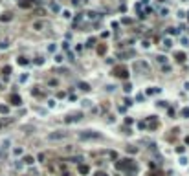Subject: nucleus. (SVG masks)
Instances as JSON below:
<instances>
[{"label": "nucleus", "instance_id": "nucleus-43", "mask_svg": "<svg viewBox=\"0 0 189 176\" xmlns=\"http://www.w3.org/2000/svg\"><path fill=\"white\" fill-rule=\"evenodd\" d=\"M158 2H165V0H158Z\"/></svg>", "mask_w": 189, "mask_h": 176}, {"label": "nucleus", "instance_id": "nucleus-15", "mask_svg": "<svg viewBox=\"0 0 189 176\" xmlns=\"http://www.w3.org/2000/svg\"><path fill=\"white\" fill-rule=\"evenodd\" d=\"M22 161H24L26 165H31V163H33L35 160H33V156H24V160H22Z\"/></svg>", "mask_w": 189, "mask_h": 176}, {"label": "nucleus", "instance_id": "nucleus-22", "mask_svg": "<svg viewBox=\"0 0 189 176\" xmlns=\"http://www.w3.org/2000/svg\"><path fill=\"white\" fill-rule=\"evenodd\" d=\"M18 64H22V66H24V64H30V61H28L26 57H18Z\"/></svg>", "mask_w": 189, "mask_h": 176}, {"label": "nucleus", "instance_id": "nucleus-16", "mask_svg": "<svg viewBox=\"0 0 189 176\" xmlns=\"http://www.w3.org/2000/svg\"><path fill=\"white\" fill-rule=\"evenodd\" d=\"M160 90H162V88H156V86H151L149 90H147V94H160Z\"/></svg>", "mask_w": 189, "mask_h": 176}, {"label": "nucleus", "instance_id": "nucleus-37", "mask_svg": "<svg viewBox=\"0 0 189 176\" xmlns=\"http://www.w3.org/2000/svg\"><path fill=\"white\" fill-rule=\"evenodd\" d=\"M55 61H57V62H63L64 59H63V55H55Z\"/></svg>", "mask_w": 189, "mask_h": 176}, {"label": "nucleus", "instance_id": "nucleus-29", "mask_svg": "<svg viewBox=\"0 0 189 176\" xmlns=\"http://www.w3.org/2000/svg\"><path fill=\"white\" fill-rule=\"evenodd\" d=\"M48 85H50V86H57V85H59V81H57V79H50V81H48Z\"/></svg>", "mask_w": 189, "mask_h": 176}, {"label": "nucleus", "instance_id": "nucleus-42", "mask_svg": "<svg viewBox=\"0 0 189 176\" xmlns=\"http://www.w3.org/2000/svg\"><path fill=\"white\" fill-rule=\"evenodd\" d=\"M151 176H162V173H160V171H158V173H152Z\"/></svg>", "mask_w": 189, "mask_h": 176}, {"label": "nucleus", "instance_id": "nucleus-38", "mask_svg": "<svg viewBox=\"0 0 189 176\" xmlns=\"http://www.w3.org/2000/svg\"><path fill=\"white\" fill-rule=\"evenodd\" d=\"M94 42H96V39H88V44H86V46L90 48V46H94Z\"/></svg>", "mask_w": 189, "mask_h": 176}, {"label": "nucleus", "instance_id": "nucleus-10", "mask_svg": "<svg viewBox=\"0 0 189 176\" xmlns=\"http://www.w3.org/2000/svg\"><path fill=\"white\" fill-rule=\"evenodd\" d=\"M79 173H81V174H84V176H86L88 173H90V167H88V165H86V163H84V165L81 163V165H79Z\"/></svg>", "mask_w": 189, "mask_h": 176}, {"label": "nucleus", "instance_id": "nucleus-25", "mask_svg": "<svg viewBox=\"0 0 189 176\" xmlns=\"http://www.w3.org/2000/svg\"><path fill=\"white\" fill-rule=\"evenodd\" d=\"M9 46V40H2V42H0V50H6Z\"/></svg>", "mask_w": 189, "mask_h": 176}, {"label": "nucleus", "instance_id": "nucleus-34", "mask_svg": "<svg viewBox=\"0 0 189 176\" xmlns=\"http://www.w3.org/2000/svg\"><path fill=\"white\" fill-rule=\"evenodd\" d=\"M163 46H165V48H171V40L165 39V40H163Z\"/></svg>", "mask_w": 189, "mask_h": 176}, {"label": "nucleus", "instance_id": "nucleus-28", "mask_svg": "<svg viewBox=\"0 0 189 176\" xmlns=\"http://www.w3.org/2000/svg\"><path fill=\"white\" fill-rule=\"evenodd\" d=\"M127 152H130V154H136V152H138V149H136V147H127Z\"/></svg>", "mask_w": 189, "mask_h": 176}, {"label": "nucleus", "instance_id": "nucleus-8", "mask_svg": "<svg viewBox=\"0 0 189 176\" xmlns=\"http://www.w3.org/2000/svg\"><path fill=\"white\" fill-rule=\"evenodd\" d=\"M9 101H11V105H15V106H20V105H22V99H20V95H17V94H13Z\"/></svg>", "mask_w": 189, "mask_h": 176}, {"label": "nucleus", "instance_id": "nucleus-35", "mask_svg": "<svg viewBox=\"0 0 189 176\" xmlns=\"http://www.w3.org/2000/svg\"><path fill=\"white\" fill-rule=\"evenodd\" d=\"M143 99H145L143 94H138V95H136V101H143Z\"/></svg>", "mask_w": 189, "mask_h": 176}, {"label": "nucleus", "instance_id": "nucleus-31", "mask_svg": "<svg viewBox=\"0 0 189 176\" xmlns=\"http://www.w3.org/2000/svg\"><path fill=\"white\" fill-rule=\"evenodd\" d=\"M33 62H35V64H44V59H42V57H37Z\"/></svg>", "mask_w": 189, "mask_h": 176}, {"label": "nucleus", "instance_id": "nucleus-14", "mask_svg": "<svg viewBox=\"0 0 189 176\" xmlns=\"http://www.w3.org/2000/svg\"><path fill=\"white\" fill-rule=\"evenodd\" d=\"M50 7H51V11H55V13H59V11H61V6H59L57 2H51V6H50Z\"/></svg>", "mask_w": 189, "mask_h": 176}, {"label": "nucleus", "instance_id": "nucleus-18", "mask_svg": "<svg viewBox=\"0 0 189 176\" xmlns=\"http://www.w3.org/2000/svg\"><path fill=\"white\" fill-rule=\"evenodd\" d=\"M156 61H158L160 64H165V62H167V57H165V55H158Z\"/></svg>", "mask_w": 189, "mask_h": 176}, {"label": "nucleus", "instance_id": "nucleus-7", "mask_svg": "<svg viewBox=\"0 0 189 176\" xmlns=\"http://www.w3.org/2000/svg\"><path fill=\"white\" fill-rule=\"evenodd\" d=\"M48 26H50L48 20H37V22H33V29H37V31L44 29V28H48Z\"/></svg>", "mask_w": 189, "mask_h": 176}, {"label": "nucleus", "instance_id": "nucleus-4", "mask_svg": "<svg viewBox=\"0 0 189 176\" xmlns=\"http://www.w3.org/2000/svg\"><path fill=\"white\" fill-rule=\"evenodd\" d=\"M68 136H70V134L66 132V130H53V132L48 134V141H63Z\"/></svg>", "mask_w": 189, "mask_h": 176}, {"label": "nucleus", "instance_id": "nucleus-9", "mask_svg": "<svg viewBox=\"0 0 189 176\" xmlns=\"http://www.w3.org/2000/svg\"><path fill=\"white\" fill-rule=\"evenodd\" d=\"M145 123H147L149 128H156V127H158V121H156V117H154V116H151L149 121H145Z\"/></svg>", "mask_w": 189, "mask_h": 176}, {"label": "nucleus", "instance_id": "nucleus-3", "mask_svg": "<svg viewBox=\"0 0 189 176\" xmlns=\"http://www.w3.org/2000/svg\"><path fill=\"white\" fill-rule=\"evenodd\" d=\"M132 70H134L136 73H151V66H149L147 61H134Z\"/></svg>", "mask_w": 189, "mask_h": 176}, {"label": "nucleus", "instance_id": "nucleus-36", "mask_svg": "<svg viewBox=\"0 0 189 176\" xmlns=\"http://www.w3.org/2000/svg\"><path fill=\"white\" fill-rule=\"evenodd\" d=\"M138 127H140V128H147V123H145V121H140Z\"/></svg>", "mask_w": 189, "mask_h": 176}, {"label": "nucleus", "instance_id": "nucleus-6", "mask_svg": "<svg viewBox=\"0 0 189 176\" xmlns=\"http://www.w3.org/2000/svg\"><path fill=\"white\" fill-rule=\"evenodd\" d=\"M116 77H119V79H125V77H129V70H127L125 66H116L114 70H112Z\"/></svg>", "mask_w": 189, "mask_h": 176}, {"label": "nucleus", "instance_id": "nucleus-32", "mask_svg": "<svg viewBox=\"0 0 189 176\" xmlns=\"http://www.w3.org/2000/svg\"><path fill=\"white\" fill-rule=\"evenodd\" d=\"M123 90H125V92H130V90H132V85H130V83H127V85L123 86Z\"/></svg>", "mask_w": 189, "mask_h": 176}, {"label": "nucleus", "instance_id": "nucleus-30", "mask_svg": "<svg viewBox=\"0 0 189 176\" xmlns=\"http://www.w3.org/2000/svg\"><path fill=\"white\" fill-rule=\"evenodd\" d=\"M105 52H107V46H99V48H97V53H101V55H103Z\"/></svg>", "mask_w": 189, "mask_h": 176}, {"label": "nucleus", "instance_id": "nucleus-24", "mask_svg": "<svg viewBox=\"0 0 189 176\" xmlns=\"http://www.w3.org/2000/svg\"><path fill=\"white\" fill-rule=\"evenodd\" d=\"M176 59H178V62H184L186 61V55L184 53H176Z\"/></svg>", "mask_w": 189, "mask_h": 176}, {"label": "nucleus", "instance_id": "nucleus-12", "mask_svg": "<svg viewBox=\"0 0 189 176\" xmlns=\"http://www.w3.org/2000/svg\"><path fill=\"white\" fill-rule=\"evenodd\" d=\"M134 50H129V52H123V53H117V57H134Z\"/></svg>", "mask_w": 189, "mask_h": 176}, {"label": "nucleus", "instance_id": "nucleus-27", "mask_svg": "<svg viewBox=\"0 0 189 176\" xmlns=\"http://www.w3.org/2000/svg\"><path fill=\"white\" fill-rule=\"evenodd\" d=\"M0 112H2V114H7V112H9V108H7L6 105H0Z\"/></svg>", "mask_w": 189, "mask_h": 176}, {"label": "nucleus", "instance_id": "nucleus-39", "mask_svg": "<svg viewBox=\"0 0 189 176\" xmlns=\"http://www.w3.org/2000/svg\"><path fill=\"white\" fill-rule=\"evenodd\" d=\"M184 150H186L184 147H176V152H178V154H184Z\"/></svg>", "mask_w": 189, "mask_h": 176}, {"label": "nucleus", "instance_id": "nucleus-26", "mask_svg": "<svg viewBox=\"0 0 189 176\" xmlns=\"http://www.w3.org/2000/svg\"><path fill=\"white\" fill-rule=\"evenodd\" d=\"M2 73H4V75H9V73H11V66H4Z\"/></svg>", "mask_w": 189, "mask_h": 176}, {"label": "nucleus", "instance_id": "nucleus-40", "mask_svg": "<svg viewBox=\"0 0 189 176\" xmlns=\"http://www.w3.org/2000/svg\"><path fill=\"white\" fill-rule=\"evenodd\" d=\"M55 72H59V73H68V70H64V68H57Z\"/></svg>", "mask_w": 189, "mask_h": 176}, {"label": "nucleus", "instance_id": "nucleus-5", "mask_svg": "<svg viewBox=\"0 0 189 176\" xmlns=\"http://www.w3.org/2000/svg\"><path fill=\"white\" fill-rule=\"evenodd\" d=\"M81 119H83L81 112H72V114H68L64 117V123H77V121H81Z\"/></svg>", "mask_w": 189, "mask_h": 176}, {"label": "nucleus", "instance_id": "nucleus-1", "mask_svg": "<svg viewBox=\"0 0 189 176\" xmlns=\"http://www.w3.org/2000/svg\"><path fill=\"white\" fill-rule=\"evenodd\" d=\"M116 167L119 169V171H127V174H129V176H134L136 174V163H134V160H130V158L119 160L116 163Z\"/></svg>", "mask_w": 189, "mask_h": 176}, {"label": "nucleus", "instance_id": "nucleus-41", "mask_svg": "<svg viewBox=\"0 0 189 176\" xmlns=\"http://www.w3.org/2000/svg\"><path fill=\"white\" fill-rule=\"evenodd\" d=\"M96 176H108L107 173H99V171H97V173H96Z\"/></svg>", "mask_w": 189, "mask_h": 176}, {"label": "nucleus", "instance_id": "nucleus-19", "mask_svg": "<svg viewBox=\"0 0 189 176\" xmlns=\"http://www.w3.org/2000/svg\"><path fill=\"white\" fill-rule=\"evenodd\" d=\"M167 33H169V35H178V33H180V29H176V28H169Z\"/></svg>", "mask_w": 189, "mask_h": 176}, {"label": "nucleus", "instance_id": "nucleus-11", "mask_svg": "<svg viewBox=\"0 0 189 176\" xmlns=\"http://www.w3.org/2000/svg\"><path fill=\"white\" fill-rule=\"evenodd\" d=\"M11 18H13L11 13H2V15H0V22H9Z\"/></svg>", "mask_w": 189, "mask_h": 176}, {"label": "nucleus", "instance_id": "nucleus-23", "mask_svg": "<svg viewBox=\"0 0 189 176\" xmlns=\"http://www.w3.org/2000/svg\"><path fill=\"white\" fill-rule=\"evenodd\" d=\"M70 161H72V163H79V165H81L83 158H79V156H75V158H70Z\"/></svg>", "mask_w": 189, "mask_h": 176}, {"label": "nucleus", "instance_id": "nucleus-2", "mask_svg": "<svg viewBox=\"0 0 189 176\" xmlns=\"http://www.w3.org/2000/svg\"><path fill=\"white\" fill-rule=\"evenodd\" d=\"M79 140L81 141H97V140H101V134L96 130H83V132H79Z\"/></svg>", "mask_w": 189, "mask_h": 176}, {"label": "nucleus", "instance_id": "nucleus-13", "mask_svg": "<svg viewBox=\"0 0 189 176\" xmlns=\"http://www.w3.org/2000/svg\"><path fill=\"white\" fill-rule=\"evenodd\" d=\"M79 90H84V92H88V90H92V88H90V85H88V83H79Z\"/></svg>", "mask_w": 189, "mask_h": 176}, {"label": "nucleus", "instance_id": "nucleus-17", "mask_svg": "<svg viewBox=\"0 0 189 176\" xmlns=\"http://www.w3.org/2000/svg\"><path fill=\"white\" fill-rule=\"evenodd\" d=\"M31 2H33V0H22L20 7H31Z\"/></svg>", "mask_w": 189, "mask_h": 176}, {"label": "nucleus", "instance_id": "nucleus-21", "mask_svg": "<svg viewBox=\"0 0 189 176\" xmlns=\"http://www.w3.org/2000/svg\"><path fill=\"white\" fill-rule=\"evenodd\" d=\"M9 123H13V119H4V121H0V128H2V127H6V125H9Z\"/></svg>", "mask_w": 189, "mask_h": 176}, {"label": "nucleus", "instance_id": "nucleus-33", "mask_svg": "<svg viewBox=\"0 0 189 176\" xmlns=\"http://www.w3.org/2000/svg\"><path fill=\"white\" fill-rule=\"evenodd\" d=\"M182 116H184V117H189V108H184L182 110Z\"/></svg>", "mask_w": 189, "mask_h": 176}, {"label": "nucleus", "instance_id": "nucleus-20", "mask_svg": "<svg viewBox=\"0 0 189 176\" xmlns=\"http://www.w3.org/2000/svg\"><path fill=\"white\" fill-rule=\"evenodd\" d=\"M81 105L84 106V108H90V106H92V101H88V99H83V101H81Z\"/></svg>", "mask_w": 189, "mask_h": 176}]
</instances>
